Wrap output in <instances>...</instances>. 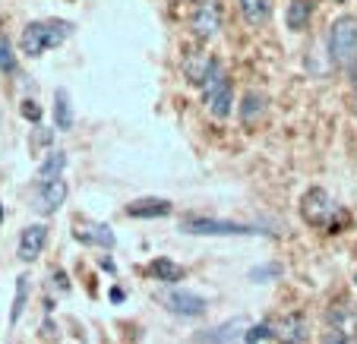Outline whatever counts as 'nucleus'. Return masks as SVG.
<instances>
[{
  "label": "nucleus",
  "mask_w": 357,
  "mask_h": 344,
  "mask_svg": "<svg viewBox=\"0 0 357 344\" xmlns=\"http://www.w3.org/2000/svg\"><path fill=\"white\" fill-rule=\"evenodd\" d=\"M73 26L63 19H38V22H29L22 29V38H20V47L26 57H41L45 51L51 47H61L63 41L70 38Z\"/></svg>",
  "instance_id": "f257e3e1"
},
{
  "label": "nucleus",
  "mask_w": 357,
  "mask_h": 344,
  "mask_svg": "<svg viewBox=\"0 0 357 344\" xmlns=\"http://www.w3.org/2000/svg\"><path fill=\"white\" fill-rule=\"evenodd\" d=\"M329 57L338 70H357V16L344 13L329 26Z\"/></svg>",
  "instance_id": "f03ea898"
},
{
  "label": "nucleus",
  "mask_w": 357,
  "mask_h": 344,
  "mask_svg": "<svg viewBox=\"0 0 357 344\" xmlns=\"http://www.w3.org/2000/svg\"><path fill=\"white\" fill-rule=\"evenodd\" d=\"M199 88H202V98H206L209 114L218 117V120H225V117L231 114V108H234V92H231V79L218 61H212L209 73H206V79L199 82Z\"/></svg>",
  "instance_id": "7ed1b4c3"
},
{
  "label": "nucleus",
  "mask_w": 357,
  "mask_h": 344,
  "mask_svg": "<svg viewBox=\"0 0 357 344\" xmlns=\"http://www.w3.org/2000/svg\"><path fill=\"white\" fill-rule=\"evenodd\" d=\"M301 215H303V221L313 224V228H326V230L335 234L338 230L335 215H342V205L332 199L329 189L313 187V189H307L303 199H301Z\"/></svg>",
  "instance_id": "20e7f679"
},
{
  "label": "nucleus",
  "mask_w": 357,
  "mask_h": 344,
  "mask_svg": "<svg viewBox=\"0 0 357 344\" xmlns=\"http://www.w3.org/2000/svg\"><path fill=\"white\" fill-rule=\"evenodd\" d=\"M183 234H199V237H253V234H269L253 224L241 221H218V218H187L181 224Z\"/></svg>",
  "instance_id": "39448f33"
},
{
  "label": "nucleus",
  "mask_w": 357,
  "mask_h": 344,
  "mask_svg": "<svg viewBox=\"0 0 357 344\" xmlns=\"http://www.w3.org/2000/svg\"><path fill=\"white\" fill-rule=\"evenodd\" d=\"M310 335V322L303 313H288L272 325V338H278V344H303Z\"/></svg>",
  "instance_id": "423d86ee"
},
{
  "label": "nucleus",
  "mask_w": 357,
  "mask_h": 344,
  "mask_svg": "<svg viewBox=\"0 0 357 344\" xmlns=\"http://www.w3.org/2000/svg\"><path fill=\"white\" fill-rule=\"evenodd\" d=\"M218 29H222V10H218L215 0H202L199 7H196L193 13V32L196 38L202 41H209L218 35Z\"/></svg>",
  "instance_id": "0eeeda50"
},
{
  "label": "nucleus",
  "mask_w": 357,
  "mask_h": 344,
  "mask_svg": "<svg viewBox=\"0 0 357 344\" xmlns=\"http://www.w3.org/2000/svg\"><path fill=\"white\" fill-rule=\"evenodd\" d=\"M165 306H168L174 316H183V319H196L206 313V300L193 290H168L165 294Z\"/></svg>",
  "instance_id": "6e6552de"
},
{
  "label": "nucleus",
  "mask_w": 357,
  "mask_h": 344,
  "mask_svg": "<svg viewBox=\"0 0 357 344\" xmlns=\"http://www.w3.org/2000/svg\"><path fill=\"white\" fill-rule=\"evenodd\" d=\"M63 203H67V180L41 183L38 193H35V199H32V205L41 212V215H54Z\"/></svg>",
  "instance_id": "1a4fd4ad"
},
{
  "label": "nucleus",
  "mask_w": 357,
  "mask_h": 344,
  "mask_svg": "<svg viewBox=\"0 0 357 344\" xmlns=\"http://www.w3.org/2000/svg\"><path fill=\"white\" fill-rule=\"evenodd\" d=\"M243 335H247V319L237 316V319L222 322L218 329H209L206 335H199V341L202 344H237V341H243Z\"/></svg>",
  "instance_id": "9d476101"
},
{
  "label": "nucleus",
  "mask_w": 357,
  "mask_h": 344,
  "mask_svg": "<svg viewBox=\"0 0 357 344\" xmlns=\"http://www.w3.org/2000/svg\"><path fill=\"white\" fill-rule=\"evenodd\" d=\"M45 243H47L45 224H29L20 234V259L22 263H35V259L41 256V250H45Z\"/></svg>",
  "instance_id": "9b49d317"
},
{
  "label": "nucleus",
  "mask_w": 357,
  "mask_h": 344,
  "mask_svg": "<svg viewBox=\"0 0 357 344\" xmlns=\"http://www.w3.org/2000/svg\"><path fill=\"white\" fill-rule=\"evenodd\" d=\"M171 199H155V196H146V199H133L127 205V215L130 218H165L171 215Z\"/></svg>",
  "instance_id": "f8f14e48"
},
{
  "label": "nucleus",
  "mask_w": 357,
  "mask_h": 344,
  "mask_svg": "<svg viewBox=\"0 0 357 344\" xmlns=\"http://www.w3.org/2000/svg\"><path fill=\"white\" fill-rule=\"evenodd\" d=\"M310 16H313V0H291L288 10H284V22H288L291 32H303L310 26Z\"/></svg>",
  "instance_id": "ddd939ff"
},
{
  "label": "nucleus",
  "mask_w": 357,
  "mask_h": 344,
  "mask_svg": "<svg viewBox=\"0 0 357 344\" xmlns=\"http://www.w3.org/2000/svg\"><path fill=\"white\" fill-rule=\"evenodd\" d=\"M63 168H67V155L63 152H47L45 162L38 164V183H54L63 180Z\"/></svg>",
  "instance_id": "4468645a"
},
{
  "label": "nucleus",
  "mask_w": 357,
  "mask_h": 344,
  "mask_svg": "<svg viewBox=\"0 0 357 344\" xmlns=\"http://www.w3.org/2000/svg\"><path fill=\"white\" fill-rule=\"evenodd\" d=\"M266 104H269V98H266L263 92H247L243 95V102H241V120L247 123H257L259 117L266 114Z\"/></svg>",
  "instance_id": "2eb2a0df"
},
{
  "label": "nucleus",
  "mask_w": 357,
  "mask_h": 344,
  "mask_svg": "<svg viewBox=\"0 0 357 344\" xmlns=\"http://www.w3.org/2000/svg\"><path fill=\"white\" fill-rule=\"evenodd\" d=\"M329 331H338V335H348L354 338L357 331V310H344V306H338V310H329Z\"/></svg>",
  "instance_id": "dca6fc26"
},
{
  "label": "nucleus",
  "mask_w": 357,
  "mask_h": 344,
  "mask_svg": "<svg viewBox=\"0 0 357 344\" xmlns=\"http://www.w3.org/2000/svg\"><path fill=\"white\" fill-rule=\"evenodd\" d=\"M76 237L79 240H86V243H95V247H114V230L108 228V224H89V228H82V230H76Z\"/></svg>",
  "instance_id": "f3484780"
},
{
  "label": "nucleus",
  "mask_w": 357,
  "mask_h": 344,
  "mask_svg": "<svg viewBox=\"0 0 357 344\" xmlns=\"http://www.w3.org/2000/svg\"><path fill=\"white\" fill-rule=\"evenodd\" d=\"M146 272L152 278H158V281H181V278H183V269L177 263H171L168 256H158L155 263H149Z\"/></svg>",
  "instance_id": "a211bd4d"
},
{
  "label": "nucleus",
  "mask_w": 357,
  "mask_h": 344,
  "mask_svg": "<svg viewBox=\"0 0 357 344\" xmlns=\"http://www.w3.org/2000/svg\"><path fill=\"white\" fill-rule=\"evenodd\" d=\"M241 13L250 26H259V22L269 19L272 13V0H241Z\"/></svg>",
  "instance_id": "6ab92c4d"
},
{
  "label": "nucleus",
  "mask_w": 357,
  "mask_h": 344,
  "mask_svg": "<svg viewBox=\"0 0 357 344\" xmlns=\"http://www.w3.org/2000/svg\"><path fill=\"white\" fill-rule=\"evenodd\" d=\"M54 123H57V130L73 127V108H70V92L67 88H57L54 92Z\"/></svg>",
  "instance_id": "aec40b11"
},
{
  "label": "nucleus",
  "mask_w": 357,
  "mask_h": 344,
  "mask_svg": "<svg viewBox=\"0 0 357 344\" xmlns=\"http://www.w3.org/2000/svg\"><path fill=\"white\" fill-rule=\"evenodd\" d=\"M26 300H29V278L22 275L20 284H16V300H13V310H10V325L20 322L22 310H26Z\"/></svg>",
  "instance_id": "412c9836"
},
{
  "label": "nucleus",
  "mask_w": 357,
  "mask_h": 344,
  "mask_svg": "<svg viewBox=\"0 0 357 344\" xmlns=\"http://www.w3.org/2000/svg\"><path fill=\"white\" fill-rule=\"evenodd\" d=\"M266 338H272V325L263 322V325H253V329H247V335H243V341L247 344H259L266 341Z\"/></svg>",
  "instance_id": "4be33fe9"
},
{
  "label": "nucleus",
  "mask_w": 357,
  "mask_h": 344,
  "mask_svg": "<svg viewBox=\"0 0 357 344\" xmlns=\"http://www.w3.org/2000/svg\"><path fill=\"white\" fill-rule=\"evenodd\" d=\"M16 61H13V47H10L7 38H0V70H7V73H13Z\"/></svg>",
  "instance_id": "5701e85b"
},
{
  "label": "nucleus",
  "mask_w": 357,
  "mask_h": 344,
  "mask_svg": "<svg viewBox=\"0 0 357 344\" xmlns=\"http://www.w3.org/2000/svg\"><path fill=\"white\" fill-rule=\"evenodd\" d=\"M278 272H282L278 265H259V269L250 272V281H266V278H275Z\"/></svg>",
  "instance_id": "b1692460"
},
{
  "label": "nucleus",
  "mask_w": 357,
  "mask_h": 344,
  "mask_svg": "<svg viewBox=\"0 0 357 344\" xmlns=\"http://www.w3.org/2000/svg\"><path fill=\"white\" fill-rule=\"evenodd\" d=\"M319 344H357V341L354 338H348V335H338V331H326Z\"/></svg>",
  "instance_id": "393cba45"
},
{
  "label": "nucleus",
  "mask_w": 357,
  "mask_h": 344,
  "mask_svg": "<svg viewBox=\"0 0 357 344\" xmlns=\"http://www.w3.org/2000/svg\"><path fill=\"white\" fill-rule=\"evenodd\" d=\"M22 114H26L29 120H38V117H41V111L35 108V102H26V104H22Z\"/></svg>",
  "instance_id": "a878e982"
},
{
  "label": "nucleus",
  "mask_w": 357,
  "mask_h": 344,
  "mask_svg": "<svg viewBox=\"0 0 357 344\" xmlns=\"http://www.w3.org/2000/svg\"><path fill=\"white\" fill-rule=\"evenodd\" d=\"M123 297H127V294H123V288H111V300H114V304H121Z\"/></svg>",
  "instance_id": "bb28decb"
},
{
  "label": "nucleus",
  "mask_w": 357,
  "mask_h": 344,
  "mask_svg": "<svg viewBox=\"0 0 357 344\" xmlns=\"http://www.w3.org/2000/svg\"><path fill=\"white\" fill-rule=\"evenodd\" d=\"M0 221H3V209H0Z\"/></svg>",
  "instance_id": "cd10ccee"
},
{
  "label": "nucleus",
  "mask_w": 357,
  "mask_h": 344,
  "mask_svg": "<svg viewBox=\"0 0 357 344\" xmlns=\"http://www.w3.org/2000/svg\"><path fill=\"white\" fill-rule=\"evenodd\" d=\"M354 310H357V306H354Z\"/></svg>",
  "instance_id": "c85d7f7f"
}]
</instances>
